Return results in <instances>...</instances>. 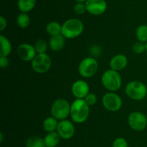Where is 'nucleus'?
Listing matches in <instances>:
<instances>
[{"label": "nucleus", "instance_id": "obj_5", "mask_svg": "<svg viewBox=\"0 0 147 147\" xmlns=\"http://www.w3.org/2000/svg\"><path fill=\"white\" fill-rule=\"evenodd\" d=\"M50 112L52 116L59 121L67 119L70 115V104L63 98L55 99L52 104Z\"/></svg>", "mask_w": 147, "mask_h": 147}, {"label": "nucleus", "instance_id": "obj_8", "mask_svg": "<svg viewBox=\"0 0 147 147\" xmlns=\"http://www.w3.org/2000/svg\"><path fill=\"white\" fill-rule=\"evenodd\" d=\"M102 104L106 110L110 112H117L121 108L123 101L121 97L114 92H109L102 97Z\"/></svg>", "mask_w": 147, "mask_h": 147}, {"label": "nucleus", "instance_id": "obj_12", "mask_svg": "<svg viewBox=\"0 0 147 147\" xmlns=\"http://www.w3.org/2000/svg\"><path fill=\"white\" fill-rule=\"evenodd\" d=\"M85 4L87 12L92 15H101L107 10V3L105 0H87Z\"/></svg>", "mask_w": 147, "mask_h": 147}, {"label": "nucleus", "instance_id": "obj_13", "mask_svg": "<svg viewBox=\"0 0 147 147\" xmlns=\"http://www.w3.org/2000/svg\"><path fill=\"white\" fill-rule=\"evenodd\" d=\"M71 92L76 99H84L90 93V86L87 82L79 79L72 84Z\"/></svg>", "mask_w": 147, "mask_h": 147}, {"label": "nucleus", "instance_id": "obj_32", "mask_svg": "<svg viewBox=\"0 0 147 147\" xmlns=\"http://www.w3.org/2000/svg\"><path fill=\"white\" fill-rule=\"evenodd\" d=\"M75 1H77V2H86V1H87V0H75Z\"/></svg>", "mask_w": 147, "mask_h": 147}, {"label": "nucleus", "instance_id": "obj_15", "mask_svg": "<svg viewBox=\"0 0 147 147\" xmlns=\"http://www.w3.org/2000/svg\"><path fill=\"white\" fill-rule=\"evenodd\" d=\"M65 44V38L62 34L51 36L49 40V47L55 52L60 51Z\"/></svg>", "mask_w": 147, "mask_h": 147}, {"label": "nucleus", "instance_id": "obj_21", "mask_svg": "<svg viewBox=\"0 0 147 147\" xmlns=\"http://www.w3.org/2000/svg\"><path fill=\"white\" fill-rule=\"evenodd\" d=\"M25 146L26 147H46L44 138L39 136H31L27 138Z\"/></svg>", "mask_w": 147, "mask_h": 147}, {"label": "nucleus", "instance_id": "obj_33", "mask_svg": "<svg viewBox=\"0 0 147 147\" xmlns=\"http://www.w3.org/2000/svg\"><path fill=\"white\" fill-rule=\"evenodd\" d=\"M146 53H147V42L146 43Z\"/></svg>", "mask_w": 147, "mask_h": 147}, {"label": "nucleus", "instance_id": "obj_25", "mask_svg": "<svg viewBox=\"0 0 147 147\" xmlns=\"http://www.w3.org/2000/svg\"><path fill=\"white\" fill-rule=\"evenodd\" d=\"M132 50L136 54H142L146 51V43L141 42L139 40L135 42L132 45Z\"/></svg>", "mask_w": 147, "mask_h": 147}, {"label": "nucleus", "instance_id": "obj_3", "mask_svg": "<svg viewBox=\"0 0 147 147\" xmlns=\"http://www.w3.org/2000/svg\"><path fill=\"white\" fill-rule=\"evenodd\" d=\"M101 83L109 92L119 90L122 85V78L117 71L110 69L106 70L101 76Z\"/></svg>", "mask_w": 147, "mask_h": 147}, {"label": "nucleus", "instance_id": "obj_11", "mask_svg": "<svg viewBox=\"0 0 147 147\" xmlns=\"http://www.w3.org/2000/svg\"><path fill=\"white\" fill-rule=\"evenodd\" d=\"M17 53L21 60L26 62L32 61L37 55L34 46L27 43L19 45L17 48Z\"/></svg>", "mask_w": 147, "mask_h": 147}, {"label": "nucleus", "instance_id": "obj_23", "mask_svg": "<svg viewBox=\"0 0 147 147\" xmlns=\"http://www.w3.org/2000/svg\"><path fill=\"white\" fill-rule=\"evenodd\" d=\"M136 37L138 40L146 43L147 42V24H141L136 28Z\"/></svg>", "mask_w": 147, "mask_h": 147}, {"label": "nucleus", "instance_id": "obj_6", "mask_svg": "<svg viewBox=\"0 0 147 147\" xmlns=\"http://www.w3.org/2000/svg\"><path fill=\"white\" fill-rule=\"evenodd\" d=\"M98 69V62L95 58L90 56L83 59L78 65V73L82 77L90 78L94 76Z\"/></svg>", "mask_w": 147, "mask_h": 147}, {"label": "nucleus", "instance_id": "obj_22", "mask_svg": "<svg viewBox=\"0 0 147 147\" xmlns=\"http://www.w3.org/2000/svg\"><path fill=\"white\" fill-rule=\"evenodd\" d=\"M17 24L21 29H26L30 24V17L27 13L21 12L17 17Z\"/></svg>", "mask_w": 147, "mask_h": 147}, {"label": "nucleus", "instance_id": "obj_18", "mask_svg": "<svg viewBox=\"0 0 147 147\" xmlns=\"http://www.w3.org/2000/svg\"><path fill=\"white\" fill-rule=\"evenodd\" d=\"M0 43H1V50H0V56H8L11 53L12 46L7 37L3 35H0Z\"/></svg>", "mask_w": 147, "mask_h": 147}, {"label": "nucleus", "instance_id": "obj_2", "mask_svg": "<svg viewBox=\"0 0 147 147\" xmlns=\"http://www.w3.org/2000/svg\"><path fill=\"white\" fill-rule=\"evenodd\" d=\"M84 30V24L81 20L70 18L65 20L62 24V32L65 39H74L79 37Z\"/></svg>", "mask_w": 147, "mask_h": 147}, {"label": "nucleus", "instance_id": "obj_24", "mask_svg": "<svg viewBox=\"0 0 147 147\" xmlns=\"http://www.w3.org/2000/svg\"><path fill=\"white\" fill-rule=\"evenodd\" d=\"M49 44H47V42L44 39H37L35 41L34 45V47L35 48L37 53H45L47 50Z\"/></svg>", "mask_w": 147, "mask_h": 147}, {"label": "nucleus", "instance_id": "obj_10", "mask_svg": "<svg viewBox=\"0 0 147 147\" xmlns=\"http://www.w3.org/2000/svg\"><path fill=\"white\" fill-rule=\"evenodd\" d=\"M56 131L62 139L69 140L75 135L76 129L73 122L69 120L65 119L59 121Z\"/></svg>", "mask_w": 147, "mask_h": 147}, {"label": "nucleus", "instance_id": "obj_29", "mask_svg": "<svg viewBox=\"0 0 147 147\" xmlns=\"http://www.w3.org/2000/svg\"><path fill=\"white\" fill-rule=\"evenodd\" d=\"M9 59L7 56H0V67L2 69H6L8 66Z\"/></svg>", "mask_w": 147, "mask_h": 147}, {"label": "nucleus", "instance_id": "obj_26", "mask_svg": "<svg viewBox=\"0 0 147 147\" xmlns=\"http://www.w3.org/2000/svg\"><path fill=\"white\" fill-rule=\"evenodd\" d=\"M112 147H129V144L126 138L123 137H118L113 141Z\"/></svg>", "mask_w": 147, "mask_h": 147}, {"label": "nucleus", "instance_id": "obj_16", "mask_svg": "<svg viewBox=\"0 0 147 147\" xmlns=\"http://www.w3.org/2000/svg\"><path fill=\"white\" fill-rule=\"evenodd\" d=\"M60 137L57 131L47 133L44 137V141L46 147H56L58 146L60 141Z\"/></svg>", "mask_w": 147, "mask_h": 147}, {"label": "nucleus", "instance_id": "obj_4", "mask_svg": "<svg viewBox=\"0 0 147 147\" xmlns=\"http://www.w3.org/2000/svg\"><path fill=\"white\" fill-rule=\"evenodd\" d=\"M125 93L133 100H142L147 95V86L140 81H131L126 84Z\"/></svg>", "mask_w": 147, "mask_h": 147}, {"label": "nucleus", "instance_id": "obj_19", "mask_svg": "<svg viewBox=\"0 0 147 147\" xmlns=\"http://www.w3.org/2000/svg\"><path fill=\"white\" fill-rule=\"evenodd\" d=\"M36 5V0H18L17 7L21 12L27 13L32 11Z\"/></svg>", "mask_w": 147, "mask_h": 147}, {"label": "nucleus", "instance_id": "obj_14", "mask_svg": "<svg viewBox=\"0 0 147 147\" xmlns=\"http://www.w3.org/2000/svg\"><path fill=\"white\" fill-rule=\"evenodd\" d=\"M110 67L113 70L122 71L128 65V58L126 55L119 53L116 54L112 57L110 61Z\"/></svg>", "mask_w": 147, "mask_h": 147}, {"label": "nucleus", "instance_id": "obj_27", "mask_svg": "<svg viewBox=\"0 0 147 147\" xmlns=\"http://www.w3.org/2000/svg\"><path fill=\"white\" fill-rule=\"evenodd\" d=\"M73 10L77 14H79V15L83 14L87 11L86 4L83 2H77L73 7Z\"/></svg>", "mask_w": 147, "mask_h": 147}, {"label": "nucleus", "instance_id": "obj_31", "mask_svg": "<svg viewBox=\"0 0 147 147\" xmlns=\"http://www.w3.org/2000/svg\"><path fill=\"white\" fill-rule=\"evenodd\" d=\"M0 141H1V142H2V141H3V133H2V132L0 133Z\"/></svg>", "mask_w": 147, "mask_h": 147}, {"label": "nucleus", "instance_id": "obj_17", "mask_svg": "<svg viewBox=\"0 0 147 147\" xmlns=\"http://www.w3.org/2000/svg\"><path fill=\"white\" fill-rule=\"evenodd\" d=\"M58 120H57L55 118L51 115V116L46 118L43 120L42 128L44 131L47 133L56 131L57 125H58Z\"/></svg>", "mask_w": 147, "mask_h": 147}, {"label": "nucleus", "instance_id": "obj_9", "mask_svg": "<svg viewBox=\"0 0 147 147\" xmlns=\"http://www.w3.org/2000/svg\"><path fill=\"white\" fill-rule=\"evenodd\" d=\"M128 123L132 130L141 132L146 129L147 127V117L143 112L134 111L129 114Z\"/></svg>", "mask_w": 147, "mask_h": 147}, {"label": "nucleus", "instance_id": "obj_30", "mask_svg": "<svg viewBox=\"0 0 147 147\" xmlns=\"http://www.w3.org/2000/svg\"><path fill=\"white\" fill-rule=\"evenodd\" d=\"M7 20L3 16L0 17V31H3L7 28Z\"/></svg>", "mask_w": 147, "mask_h": 147}, {"label": "nucleus", "instance_id": "obj_1", "mask_svg": "<svg viewBox=\"0 0 147 147\" xmlns=\"http://www.w3.org/2000/svg\"><path fill=\"white\" fill-rule=\"evenodd\" d=\"M90 115V106L84 99H76L70 104V118L76 123L86 122Z\"/></svg>", "mask_w": 147, "mask_h": 147}, {"label": "nucleus", "instance_id": "obj_28", "mask_svg": "<svg viewBox=\"0 0 147 147\" xmlns=\"http://www.w3.org/2000/svg\"><path fill=\"white\" fill-rule=\"evenodd\" d=\"M85 101L86 102V103L88 104V105H89V106H93V105H94L97 102V100H98V97L97 96H96V94L94 93H89L88 95H87V96L86 97L84 98Z\"/></svg>", "mask_w": 147, "mask_h": 147}, {"label": "nucleus", "instance_id": "obj_20", "mask_svg": "<svg viewBox=\"0 0 147 147\" xmlns=\"http://www.w3.org/2000/svg\"><path fill=\"white\" fill-rule=\"evenodd\" d=\"M46 31L50 36L61 34L62 24L56 21L50 22L46 26Z\"/></svg>", "mask_w": 147, "mask_h": 147}, {"label": "nucleus", "instance_id": "obj_7", "mask_svg": "<svg viewBox=\"0 0 147 147\" xmlns=\"http://www.w3.org/2000/svg\"><path fill=\"white\" fill-rule=\"evenodd\" d=\"M52 66V59L47 53H37L31 61V67L37 74H45Z\"/></svg>", "mask_w": 147, "mask_h": 147}]
</instances>
